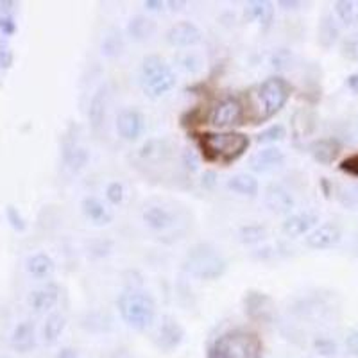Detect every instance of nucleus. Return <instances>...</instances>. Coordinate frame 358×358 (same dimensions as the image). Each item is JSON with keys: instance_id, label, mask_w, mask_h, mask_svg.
<instances>
[{"instance_id": "nucleus-1", "label": "nucleus", "mask_w": 358, "mask_h": 358, "mask_svg": "<svg viewBox=\"0 0 358 358\" xmlns=\"http://www.w3.org/2000/svg\"><path fill=\"white\" fill-rule=\"evenodd\" d=\"M292 87L289 81L280 75L267 78L258 87L247 93V108H249V117L253 124H260L269 118H272L276 113L283 109L290 99Z\"/></svg>"}, {"instance_id": "nucleus-2", "label": "nucleus", "mask_w": 358, "mask_h": 358, "mask_svg": "<svg viewBox=\"0 0 358 358\" xmlns=\"http://www.w3.org/2000/svg\"><path fill=\"white\" fill-rule=\"evenodd\" d=\"M117 308L129 328L145 332L156 319V301L151 294L140 289H125L117 298Z\"/></svg>"}, {"instance_id": "nucleus-3", "label": "nucleus", "mask_w": 358, "mask_h": 358, "mask_svg": "<svg viewBox=\"0 0 358 358\" xmlns=\"http://www.w3.org/2000/svg\"><path fill=\"white\" fill-rule=\"evenodd\" d=\"M183 269L186 274L197 278V280L213 281L224 276L228 271V260L208 242H199L183 258Z\"/></svg>"}, {"instance_id": "nucleus-4", "label": "nucleus", "mask_w": 358, "mask_h": 358, "mask_svg": "<svg viewBox=\"0 0 358 358\" xmlns=\"http://www.w3.org/2000/svg\"><path fill=\"white\" fill-rule=\"evenodd\" d=\"M199 147L208 161L229 165L246 154L249 138L246 134L224 131V133H203L199 136Z\"/></svg>"}, {"instance_id": "nucleus-5", "label": "nucleus", "mask_w": 358, "mask_h": 358, "mask_svg": "<svg viewBox=\"0 0 358 358\" xmlns=\"http://www.w3.org/2000/svg\"><path fill=\"white\" fill-rule=\"evenodd\" d=\"M206 358H262V341L247 330H229L210 346Z\"/></svg>"}, {"instance_id": "nucleus-6", "label": "nucleus", "mask_w": 358, "mask_h": 358, "mask_svg": "<svg viewBox=\"0 0 358 358\" xmlns=\"http://www.w3.org/2000/svg\"><path fill=\"white\" fill-rule=\"evenodd\" d=\"M177 84V75L174 69L158 54L143 57L140 66V87L143 93L151 99H160L174 90Z\"/></svg>"}, {"instance_id": "nucleus-7", "label": "nucleus", "mask_w": 358, "mask_h": 358, "mask_svg": "<svg viewBox=\"0 0 358 358\" xmlns=\"http://www.w3.org/2000/svg\"><path fill=\"white\" fill-rule=\"evenodd\" d=\"M242 118H244V104L237 97L220 99L208 113V124L217 129H228V127L242 124Z\"/></svg>"}, {"instance_id": "nucleus-8", "label": "nucleus", "mask_w": 358, "mask_h": 358, "mask_svg": "<svg viewBox=\"0 0 358 358\" xmlns=\"http://www.w3.org/2000/svg\"><path fill=\"white\" fill-rule=\"evenodd\" d=\"M183 341H185V328L181 326V323L174 315H161L154 333L156 348L165 351V353H172L181 346Z\"/></svg>"}, {"instance_id": "nucleus-9", "label": "nucleus", "mask_w": 358, "mask_h": 358, "mask_svg": "<svg viewBox=\"0 0 358 358\" xmlns=\"http://www.w3.org/2000/svg\"><path fill=\"white\" fill-rule=\"evenodd\" d=\"M165 39L170 47H194L203 42V30L199 29L194 22L183 20L168 27L165 33Z\"/></svg>"}, {"instance_id": "nucleus-10", "label": "nucleus", "mask_w": 358, "mask_h": 358, "mask_svg": "<svg viewBox=\"0 0 358 358\" xmlns=\"http://www.w3.org/2000/svg\"><path fill=\"white\" fill-rule=\"evenodd\" d=\"M117 133L120 138L127 142H134L145 131V117L143 113L136 108H124L117 115Z\"/></svg>"}, {"instance_id": "nucleus-11", "label": "nucleus", "mask_w": 358, "mask_h": 358, "mask_svg": "<svg viewBox=\"0 0 358 358\" xmlns=\"http://www.w3.org/2000/svg\"><path fill=\"white\" fill-rule=\"evenodd\" d=\"M263 203L269 208V212L276 213V215H289L296 206V199L290 194L289 188H285L280 183H271L265 188Z\"/></svg>"}, {"instance_id": "nucleus-12", "label": "nucleus", "mask_w": 358, "mask_h": 358, "mask_svg": "<svg viewBox=\"0 0 358 358\" xmlns=\"http://www.w3.org/2000/svg\"><path fill=\"white\" fill-rule=\"evenodd\" d=\"M319 224V215L314 212H298L287 217L281 222V233L289 238H298L308 235Z\"/></svg>"}, {"instance_id": "nucleus-13", "label": "nucleus", "mask_w": 358, "mask_h": 358, "mask_svg": "<svg viewBox=\"0 0 358 358\" xmlns=\"http://www.w3.org/2000/svg\"><path fill=\"white\" fill-rule=\"evenodd\" d=\"M341 238L342 229L335 222H324V224H319L307 235V246L315 251L330 249V247L337 246Z\"/></svg>"}, {"instance_id": "nucleus-14", "label": "nucleus", "mask_w": 358, "mask_h": 358, "mask_svg": "<svg viewBox=\"0 0 358 358\" xmlns=\"http://www.w3.org/2000/svg\"><path fill=\"white\" fill-rule=\"evenodd\" d=\"M283 163H285V152L278 149V147H265L262 151L255 152L249 158V161H247L251 170L258 174L272 172V170L280 168Z\"/></svg>"}, {"instance_id": "nucleus-15", "label": "nucleus", "mask_w": 358, "mask_h": 358, "mask_svg": "<svg viewBox=\"0 0 358 358\" xmlns=\"http://www.w3.org/2000/svg\"><path fill=\"white\" fill-rule=\"evenodd\" d=\"M244 308H246V314L253 319H271L272 310H274V301H272L271 296H267L265 292H246V298H244Z\"/></svg>"}, {"instance_id": "nucleus-16", "label": "nucleus", "mask_w": 358, "mask_h": 358, "mask_svg": "<svg viewBox=\"0 0 358 358\" xmlns=\"http://www.w3.org/2000/svg\"><path fill=\"white\" fill-rule=\"evenodd\" d=\"M57 299H60V287L56 283H45L44 287H39L29 294L27 303L33 310L44 314V312H48L56 307Z\"/></svg>"}, {"instance_id": "nucleus-17", "label": "nucleus", "mask_w": 358, "mask_h": 358, "mask_svg": "<svg viewBox=\"0 0 358 358\" xmlns=\"http://www.w3.org/2000/svg\"><path fill=\"white\" fill-rule=\"evenodd\" d=\"M108 99L109 91L108 84H100L96 90L93 97L90 100V109H88V120H90L91 129L99 133L100 127L104 125L106 120V111H108Z\"/></svg>"}, {"instance_id": "nucleus-18", "label": "nucleus", "mask_w": 358, "mask_h": 358, "mask_svg": "<svg viewBox=\"0 0 358 358\" xmlns=\"http://www.w3.org/2000/svg\"><path fill=\"white\" fill-rule=\"evenodd\" d=\"M9 344L18 353H29L36 348V328L30 321H22L15 326L9 337Z\"/></svg>"}, {"instance_id": "nucleus-19", "label": "nucleus", "mask_w": 358, "mask_h": 358, "mask_svg": "<svg viewBox=\"0 0 358 358\" xmlns=\"http://www.w3.org/2000/svg\"><path fill=\"white\" fill-rule=\"evenodd\" d=\"M81 212L82 215L90 220L91 224L96 226H106L113 220L111 212H109L106 204L100 201V199L93 197V195H88L81 201Z\"/></svg>"}, {"instance_id": "nucleus-20", "label": "nucleus", "mask_w": 358, "mask_h": 358, "mask_svg": "<svg viewBox=\"0 0 358 358\" xmlns=\"http://www.w3.org/2000/svg\"><path fill=\"white\" fill-rule=\"evenodd\" d=\"M125 33L133 42H145V39L152 38V35L156 33V22L145 15H134L127 22Z\"/></svg>"}, {"instance_id": "nucleus-21", "label": "nucleus", "mask_w": 358, "mask_h": 358, "mask_svg": "<svg viewBox=\"0 0 358 358\" xmlns=\"http://www.w3.org/2000/svg\"><path fill=\"white\" fill-rule=\"evenodd\" d=\"M54 269H56V263L47 253H36V255H30L26 262V271L29 272L30 276L36 278V280H45V278H51L54 274Z\"/></svg>"}, {"instance_id": "nucleus-22", "label": "nucleus", "mask_w": 358, "mask_h": 358, "mask_svg": "<svg viewBox=\"0 0 358 358\" xmlns=\"http://www.w3.org/2000/svg\"><path fill=\"white\" fill-rule=\"evenodd\" d=\"M310 154L314 156L315 161L323 165H330L341 152V143L333 138H321L310 143Z\"/></svg>"}, {"instance_id": "nucleus-23", "label": "nucleus", "mask_w": 358, "mask_h": 358, "mask_svg": "<svg viewBox=\"0 0 358 358\" xmlns=\"http://www.w3.org/2000/svg\"><path fill=\"white\" fill-rule=\"evenodd\" d=\"M142 219L152 231H165L174 224V215L163 206H149L143 212Z\"/></svg>"}, {"instance_id": "nucleus-24", "label": "nucleus", "mask_w": 358, "mask_h": 358, "mask_svg": "<svg viewBox=\"0 0 358 358\" xmlns=\"http://www.w3.org/2000/svg\"><path fill=\"white\" fill-rule=\"evenodd\" d=\"M226 185H228L229 190H233L238 195H244V197H255L260 190L258 179L247 172L235 174V176L229 177Z\"/></svg>"}, {"instance_id": "nucleus-25", "label": "nucleus", "mask_w": 358, "mask_h": 358, "mask_svg": "<svg viewBox=\"0 0 358 358\" xmlns=\"http://www.w3.org/2000/svg\"><path fill=\"white\" fill-rule=\"evenodd\" d=\"M66 328V317L61 312H52L51 315H47V319L44 321V326H42V339H44L45 344H54V342L60 341L61 333L65 332Z\"/></svg>"}, {"instance_id": "nucleus-26", "label": "nucleus", "mask_w": 358, "mask_h": 358, "mask_svg": "<svg viewBox=\"0 0 358 358\" xmlns=\"http://www.w3.org/2000/svg\"><path fill=\"white\" fill-rule=\"evenodd\" d=\"M168 152V142L161 138H151L147 140L142 147H140V158L143 160H160Z\"/></svg>"}, {"instance_id": "nucleus-27", "label": "nucleus", "mask_w": 358, "mask_h": 358, "mask_svg": "<svg viewBox=\"0 0 358 358\" xmlns=\"http://www.w3.org/2000/svg\"><path fill=\"white\" fill-rule=\"evenodd\" d=\"M267 237V228L262 224H246L238 229V238L242 244L253 246V244H260Z\"/></svg>"}, {"instance_id": "nucleus-28", "label": "nucleus", "mask_w": 358, "mask_h": 358, "mask_svg": "<svg viewBox=\"0 0 358 358\" xmlns=\"http://www.w3.org/2000/svg\"><path fill=\"white\" fill-rule=\"evenodd\" d=\"M65 160L73 172H79V170H82V168L88 165V161H90V152H88V149H84V147L72 145L69 151H66Z\"/></svg>"}, {"instance_id": "nucleus-29", "label": "nucleus", "mask_w": 358, "mask_h": 358, "mask_svg": "<svg viewBox=\"0 0 358 358\" xmlns=\"http://www.w3.org/2000/svg\"><path fill=\"white\" fill-rule=\"evenodd\" d=\"M246 17L260 24H269L272 20V6L267 2H251L246 6Z\"/></svg>"}, {"instance_id": "nucleus-30", "label": "nucleus", "mask_w": 358, "mask_h": 358, "mask_svg": "<svg viewBox=\"0 0 358 358\" xmlns=\"http://www.w3.org/2000/svg\"><path fill=\"white\" fill-rule=\"evenodd\" d=\"M337 36H339V27H337L335 20L330 15L323 18V22L319 26V39L324 47H332L335 44Z\"/></svg>"}, {"instance_id": "nucleus-31", "label": "nucleus", "mask_w": 358, "mask_h": 358, "mask_svg": "<svg viewBox=\"0 0 358 358\" xmlns=\"http://www.w3.org/2000/svg\"><path fill=\"white\" fill-rule=\"evenodd\" d=\"M287 136V129L283 124H274L267 129H263L262 133L256 136V142L258 143H276L280 140H283Z\"/></svg>"}, {"instance_id": "nucleus-32", "label": "nucleus", "mask_w": 358, "mask_h": 358, "mask_svg": "<svg viewBox=\"0 0 358 358\" xmlns=\"http://www.w3.org/2000/svg\"><path fill=\"white\" fill-rule=\"evenodd\" d=\"M177 65L181 66L185 72H190L195 73L201 70V65H203V61H201V56L195 54V52H183L179 56L176 57Z\"/></svg>"}, {"instance_id": "nucleus-33", "label": "nucleus", "mask_w": 358, "mask_h": 358, "mask_svg": "<svg viewBox=\"0 0 358 358\" xmlns=\"http://www.w3.org/2000/svg\"><path fill=\"white\" fill-rule=\"evenodd\" d=\"M335 13L337 17L341 18V22L346 24V26H350V24H353L357 20L353 2H346V0L335 2Z\"/></svg>"}, {"instance_id": "nucleus-34", "label": "nucleus", "mask_w": 358, "mask_h": 358, "mask_svg": "<svg viewBox=\"0 0 358 358\" xmlns=\"http://www.w3.org/2000/svg\"><path fill=\"white\" fill-rule=\"evenodd\" d=\"M122 51V38L120 33L115 30V35H108L102 42V54L106 56H117Z\"/></svg>"}, {"instance_id": "nucleus-35", "label": "nucleus", "mask_w": 358, "mask_h": 358, "mask_svg": "<svg viewBox=\"0 0 358 358\" xmlns=\"http://www.w3.org/2000/svg\"><path fill=\"white\" fill-rule=\"evenodd\" d=\"M106 199L108 203L113 206H118V204L124 201V185L118 181H111L106 186Z\"/></svg>"}, {"instance_id": "nucleus-36", "label": "nucleus", "mask_w": 358, "mask_h": 358, "mask_svg": "<svg viewBox=\"0 0 358 358\" xmlns=\"http://www.w3.org/2000/svg\"><path fill=\"white\" fill-rule=\"evenodd\" d=\"M315 351L323 357H333L337 353V346L335 342L330 341V339H315L314 342Z\"/></svg>"}, {"instance_id": "nucleus-37", "label": "nucleus", "mask_w": 358, "mask_h": 358, "mask_svg": "<svg viewBox=\"0 0 358 358\" xmlns=\"http://www.w3.org/2000/svg\"><path fill=\"white\" fill-rule=\"evenodd\" d=\"M6 215H8L9 224L13 226L17 231H24V229H26V220H24L22 215H20L18 208L8 206V210H6Z\"/></svg>"}, {"instance_id": "nucleus-38", "label": "nucleus", "mask_w": 358, "mask_h": 358, "mask_svg": "<svg viewBox=\"0 0 358 358\" xmlns=\"http://www.w3.org/2000/svg\"><path fill=\"white\" fill-rule=\"evenodd\" d=\"M339 168H341L342 172L358 177V152L353 156H348L346 160H342L341 165H339Z\"/></svg>"}, {"instance_id": "nucleus-39", "label": "nucleus", "mask_w": 358, "mask_h": 358, "mask_svg": "<svg viewBox=\"0 0 358 358\" xmlns=\"http://www.w3.org/2000/svg\"><path fill=\"white\" fill-rule=\"evenodd\" d=\"M0 30L8 36H11L15 30H17V24H15L13 15H9V13L0 15Z\"/></svg>"}, {"instance_id": "nucleus-40", "label": "nucleus", "mask_w": 358, "mask_h": 358, "mask_svg": "<svg viewBox=\"0 0 358 358\" xmlns=\"http://www.w3.org/2000/svg\"><path fill=\"white\" fill-rule=\"evenodd\" d=\"M342 51H344V56H348L350 60L358 61V38L348 39L344 44V47H342Z\"/></svg>"}, {"instance_id": "nucleus-41", "label": "nucleus", "mask_w": 358, "mask_h": 358, "mask_svg": "<svg viewBox=\"0 0 358 358\" xmlns=\"http://www.w3.org/2000/svg\"><path fill=\"white\" fill-rule=\"evenodd\" d=\"M346 348H348V351H350L353 357H358V330H355V332H351L350 335H348V339H346Z\"/></svg>"}, {"instance_id": "nucleus-42", "label": "nucleus", "mask_w": 358, "mask_h": 358, "mask_svg": "<svg viewBox=\"0 0 358 358\" xmlns=\"http://www.w3.org/2000/svg\"><path fill=\"white\" fill-rule=\"evenodd\" d=\"M183 163L186 165V168L195 170L199 165V160H197V156H195V152L190 151V149H186V151L183 152Z\"/></svg>"}, {"instance_id": "nucleus-43", "label": "nucleus", "mask_w": 358, "mask_h": 358, "mask_svg": "<svg viewBox=\"0 0 358 358\" xmlns=\"http://www.w3.org/2000/svg\"><path fill=\"white\" fill-rule=\"evenodd\" d=\"M56 358H79V351L72 348V346H65V348H61L57 351Z\"/></svg>"}, {"instance_id": "nucleus-44", "label": "nucleus", "mask_w": 358, "mask_h": 358, "mask_svg": "<svg viewBox=\"0 0 358 358\" xmlns=\"http://www.w3.org/2000/svg\"><path fill=\"white\" fill-rule=\"evenodd\" d=\"M348 88H350L351 91H355V93H358V72L351 73L350 78H348Z\"/></svg>"}, {"instance_id": "nucleus-45", "label": "nucleus", "mask_w": 358, "mask_h": 358, "mask_svg": "<svg viewBox=\"0 0 358 358\" xmlns=\"http://www.w3.org/2000/svg\"><path fill=\"white\" fill-rule=\"evenodd\" d=\"M143 6H145L147 9H151V11H156V9H160L161 6H163V2H160V0H145Z\"/></svg>"}, {"instance_id": "nucleus-46", "label": "nucleus", "mask_w": 358, "mask_h": 358, "mask_svg": "<svg viewBox=\"0 0 358 358\" xmlns=\"http://www.w3.org/2000/svg\"><path fill=\"white\" fill-rule=\"evenodd\" d=\"M108 358H131V355L124 350H118V351H115V353L109 355Z\"/></svg>"}, {"instance_id": "nucleus-47", "label": "nucleus", "mask_w": 358, "mask_h": 358, "mask_svg": "<svg viewBox=\"0 0 358 358\" xmlns=\"http://www.w3.org/2000/svg\"><path fill=\"white\" fill-rule=\"evenodd\" d=\"M213 177H215V174H213V172H206V174H204V176H203V185H204V183H206V185L212 186L213 183H215V181H213Z\"/></svg>"}, {"instance_id": "nucleus-48", "label": "nucleus", "mask_w": 358, "mask_h": 358, "mask_svg": "<svg viewBox=\"0 0 358 358\" xmlns=\"http://www.w3.org/2000/svg\"><path fill=\"white\" fill-rule=\"evenodd\" d=\"M280 6H283L285 9H290L294 6H299V2H280Z\"/></svg>"}, {"instance_id": "nucleus-49", "label": "nucleus", "mask_w": 358, "mask_h": 358, "mask_svg": "<svg viewBox=\"0 0 358 358\" xmlns=\"http://www.w3.org/2000/svg\"><path fill=\"white\" fill-rule=\"evenodd\" d=\"M357 22H358V13H357Z\"/></svg>"}, {"instance_id": "nucleus-50", "label": "nucleus", "mask_w": 358, "mask_h": 358, "mask_svg": "<svg viewBox=\"0 0 358 358\" xmlns=\"http://www.w3.org/2000/svg\"><path fill=\"white\" fill-rule=\"evenodd\" d=\"M2 358H9V357H2Z\"/></svg>"}]
</instances>
